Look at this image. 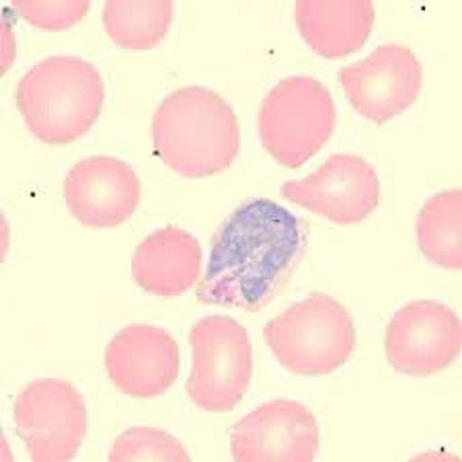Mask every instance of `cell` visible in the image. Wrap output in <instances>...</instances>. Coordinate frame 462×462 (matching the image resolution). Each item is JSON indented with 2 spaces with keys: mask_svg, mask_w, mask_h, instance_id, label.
I'll list each match as a JSON object with an SVG mask.
<instances>
[{
  "mask_svg": "<svg viewBox=\"0 0 462 462\" xmlns=\"http://www.w3.org/2000/svg\"><path fill=\"white\" fill-rule=\"evenodd\" d=\"M307 247L300 216L272 199H247L216 230L196 298L210 307L263 310L284 292Z\"/></svg>",
  "mask_w": 462,
  "mask_h": 462,
  "instance_id": "cell-1",
  "label": "cell"
},
{
  "mask_svg": "<svg viewBox=\"0 0 462 462\" xmlns=\"http://www.w3.org/2000/svg\"><path fill=\"white\" fill-rule=\"evenodd\" d=\"M152 144L156 156L177 175L212 177L236 161L241 125L225 97L206 87H183L156 107Z\"/></svg>",
  "mask_w": 462,
  "mask_h": 462,
  "instance_id": "cell-2",
  "label": "cell"
},
{
  "mask_svg": "<svg viewBox=\"0 0 462 462\" xmlns=\"http://www.w3.org/2000/svg\"><path fill=\"white\" fill-rule=\"evenodd\" d=\"M14 99L37 140L64 146L83 138L101 117L106 85L88 60L51 56L27 70Z\"/></svg>",
  "mask_w": 462,
  "mask_h": 462,
  "instance_id": "cell-3",
  "label": "cell"
},
{
  "mask_svg": "<svg viewBox=\"0 0 462 462\" xmlns=\"http://www.w3.org/2000/svg\"><path fill=\"white\" fill-rule=\"evenodd\" d=\"M263 337L292 374L325 376L346 366L352 357L356 325L339 300L325 292H312L272 319Z\"/></svg>",
  "mask_w": 462,
  "mask_h": 462,
  "instance_id": "cell-4",
  "label": "cell"
},
{
  "mask_svg": "<svg viewBox=\"0 0 462 462\" xmlns=\"http://www.w3.org/2000/svg\"><path fill=\"white\" fill-rule=\"evenodd\" d=\"M335 119L329 88L312 77H288L261 103L259 140L282 167L300 169L329 143Z\"/></svg>",
  "mask_w": 462,
  "mask_h": 462,
  "instance_id": "cell-5",
  "label": "cell"
},
{
  "mask_svg": "<svg viewBox=\"0 0 462 462\" xmlns=\"http://www.w3.org/2000/svg\"><path fill=\"white\" fill-rule=\"evenodd\" d=\"M188 397L208 413H228L247 394L253 378L249 333L233 317H206L189 331Z\"/></svg>",
  "mask_w": 462,
  "mask_h": 462,
  "instance_id": "cell-6",
  "label": "cell"
},
{
  "mask_svg": "<svg viewBox=\"0 0 462 462\" xmlns=\"http://www.w3.org/2000/svg\"><path fill=\"white\" fill-rule=\"evenodd\" d=\"M13 421L35 462H66L77 457L88 428L85 397L60 378L29 383L13 403Z\"/></svg>",
  "mask_w": 462,
  "mask_h": 462,
  "instance_id": "cell-7",
  "label": "cell"
},
{
  "mask_svg": "<svg viewBox=\"0 0 462 462\" xmlns=\"http://www.w3.org/2000/svg\"><path fill=\"white\" fill-rule=\"evenodd\" d=\"M462 347L457 310L438 300H413L397 310L384 335V352L399 374L426 378L452 366Z\"/></svg>",
  "mask_w": 462,
  "mask_h": 462,
  "instance_id": "cell-8",
  "label": "cell"
},
{
  "mask_svg": "<svg viewBox=\"0 0 462 462\" xmlns=\"http://www.w3.org/2000/svg\"><path fill=\"white\" fill-rule=\"evenodd\" d=\"M337 79L349 106L380 125L401 116L417 101L423 85V69L411 48L384 43L368 58L341 69Z\"/></svg>",
  "mask_w": 462,
  "mask_h": 462,
  "instance_id": "cell-9",
  "label": "cell"
},
{
  "mask_svg": "<svg viewBox=\"0 0 462 462\" xmlns=\"http://www.w3.org/2000/svg\"><path fill=\"white\" fill-rule=\"evenodd\" d=\"M282 196L339 226L364 222L380 204V179L357 154H333L315 173L282 185Z\"/></svg>",
  "mask_w": 462,
  "mask_h": 462,
  "instance_id": "cell-10",
  "label": "cell"
},
{
  "mask_svg": "<svg viewBox=\"0 0 462 462\" xmlns=\"http://www.w3.org/2000/svg\"><path fill=\"white\" fill-rule=\"evenodd\" d=\"M236 462H310L319 452L315 413L298 401L273 399L245 415L230 434Z\"/></svg>",
  "mask_w": 462,
  "mask_h": 462,
  "instance_id": "cell-11",
  "label": "cell"
},
{
  "mask_svg": "<svg viewBox=\"0 0 462 462\" xmlns=\"http://www.w3.org/2000/svg\"><path fill=\"white\" fill-rule=\"evenodd\" d=\"M179 346L156 325H128L106 347V372L119 393L132 399H156L179 376Z\"/></svg>",
  "mask_w": 462,
  "mask_h": 462,
  "instance_id": "cell-12",
  "label": "cell"
},
{
  "mask_svg": "<svg viewBox=\"0 0 462 462\" xmlns=\"http://www.w3.org/2000/svg\"><path fill=\"white\" fill-rule=\"evenodd\" d=\"M143 196L134 167L117 156H88L64 179L70 214L88 228H114L130 220Z\"/></svg>",
  "mask_w": 462,
  "mask_h": 462,
  "instance_id": "cell-13",
  "label": "cell"
},
{
  "mask_svg": "<svg viewBox=\"0 0 462 462\" xmlns=\"http://www.w3.org/2000/svg\"><path fill=\"white\" fill-rule=\"evenodd\" d=\"M202 267L204 251L198 238L169 225L138 245L132 259V278L148 294L175 298L198 284Z\"/></svg>",
  "mask_w": 462,
  "mask_h": 462,
  "instance_id": "cell-14",
  "label": "cell"
},
{
  "mask_svg": "<svg viewBox=\"0 0 462 462\" xmlns=\"http://www.w3.org/2000/svg\"><path fill=\"white\" fill-rule=\"evenodd\" d=\"M294 19L307 46L319 56L335 60L364 48L374 27L376 11L370 0H302L294 6Z\"/></svg>",
  "mask_w": 462,
  "mask_h": 462,
  "instance_id": "cell-15",
  "label": "cell"
},
{
  "mask_svg": "<svg viewBox=\"0 0 462 462\" xmlns=\"http://www.w3.org/2000/svg\"><path fill=\"white\" fill-rule=\"evenodd\" d=\"M417 247L430 263L458 272L462 267V191L458 188L431 196L417 214Z\"/></svg>",
  "mask_w": 462,
  "mask_h": 462,
  "instance_id": "cell-16",
  "label": "cell"
},
{
  "mask_svg": "<svg viewBox=\"0 0 462 462\" xmlns=\"http://www.w3.org/2000/svg\"><path fill=\"white\" fill-rule=\"evenodd\" d=\"M175 6L169 0L130 3L109 0L103 9V27L109 40L130 51H146L165 40L173 23Z\"/></svg>",
  "mask_w": 462,
  "mask_h": 462,
  "instance_id": "cell-17",
  "label": "cell"
},
{
  "mask_svg": "<svg viewBox=\"0 0 462 462\" xmlns=\"http://www.w3.org/2000/svg\"><path fill=\"white\" fill-rule=\"evenodd\" d=\"M111 462H136V460H161V462H189L191 457L185 446L167 431L134 426L119 436L109 452Z\"/></svg>",
  "mask_w": 462,
  "mask_h": 462,
  "instance_id": "cell-18",
  "label": "cell"
},
{
  "mask_svg": "<svg viewBox=\"0 0 462 462\" xmlns=\"http://www.w3.org/2000/svg\"><path fill=\"white\" fill-rule=\"evenodd\" d=\"M13 9L23 17L29 25L46 32H62L77 25L91 11V3L74 0V3H40V0H13Z\"/></svg>",
  "mask_w": 462,
  "mask_h": 462,
  "instance_id": "cell-19",
  "label": "cell"
},
{
  "mask_svg": "<svg viewBox=\"0 0 462 462\" xmlns=\"http://www.w3.org/2000/svg\"><path fill=\"white\" fill-rule=\"evenodd\" d=\"M5 32H3V37H5V58H3V72L9 70V66L13 62V33H11V27L9 23L5 21Z\"/></svg>",
  "mask_w": 462,
  "mask_h": 462,
  "instance_id": "cell-20",
  "label": "cell"
}]
</instances>
